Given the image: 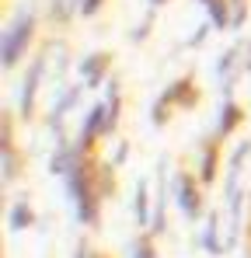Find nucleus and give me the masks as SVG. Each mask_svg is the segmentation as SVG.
Segmentation results:
<instances>
[{"mask_svg":"<svg viewBox=\"0 0 251 258\" xmlns=\"http://www.w3.org/2000/svg\"><path fill=\"white\" fill-rule=\"evenodd\" d=\"M248 258H251V248H248Z\"/></svg>","mask_w":251,"mask_h":258,"instance_id":"nucleus-32","label":"nucleus"},{"mask_svg":"<svg viewBox=\"0 0 251 258\" xmlns=\"http://www.w3.org/2000/svg\"><path fill=\"white\" fill-rule=\"evenodd\" d=\"M42 52H45V59L52 63V74L59 77V74L67 70V63H70V59H67V45H63V42H45Z\"/></svg>","mask_w":251,"mask_h":258,"instance_id":"nucleus-19","label":"nucleus"},{"mask_svg":"<svg viewBox=\"0 0 251 258\" xmlns=\"http://www.w3.org/2000/svg\"><path fill=\"white\" fill-rule=\"evenodd\" d=\"M161 98H167L171 105H174V112L178 108H185V112H192L199 101H203V91L196 87V77L192 74H185V77H178V81H171V84L161 91Z\"/></svg>","mask_w":251,"mask_h":258,"instance_id":"nucleus-9","label":"nucleus"},{"mask_svg":"<svg viewBox=\"0 0 251 258\" xmlns=\"http://www.w3.org/2000/svg\"><path fill=\"white\" fill-rule=\"evenodd\" d=\"M105 129H108V105H105V98H101V101H94V105L84 112V122H81V129H77V150H81V154H94V147H98L101 140H108Z\"/></svg>","mask_w":251,"mask_h":258,"instance_id":"nucleus-5","label":"nucleus"},{"mask_svg":"<svg viewBox=\"0 0 251 258\" xmlns=\"http://www.w3.org/2000/svg\"><path fill=\"white\" fill-rule=\"evenodd\" d=\"M129 258H157V244H154V237L147 230L129 241Z\"/></svg>","mask_w":251,"mask_h":258,"instance_id":"nucleus-18","label":"nucleus"},{"mask_svg":"<svg viewBox=\"0 0 251 258\" xmlns=\"http://www.w3.org/2000/svg\"><path fill=\"white\" fill-rule=\"evenodd\" d=\"M77 70H81V84L87 87V91H98L101 84L112 81V52H108V49L87 52L81 63H77Z\"/></svg>","mask_w":251,"mask_h":258,"instance_id":"nucleus-7","label":"nucleus"},{"mask_svg":"<svg viewBox=\"0 0 251 258\" xmlns=\"http://www.w3.org/2000/svg\"><path fill=\"white\" fill-rule=\"evenodd\" d=\"M0 147H14V112H0Z\"/></svg>","mask_w":251,"mask_h":258,"instance_id":"nucleus-21","label":"nucleus"},{"mask_svg":"<svg viewBox=\"0 0 251 258\" xmlns=\"http://www.w3.org/2000/svg\"><path fill=\"white\" fill-rule=\"evenodd\" d=\"M94 181H98V192H101V199H112L115 192H119V178H115V164L112 161H94Z\"/></svg>","mask_w":251,"mask_h":258,"instance_id":"nucleus-14","label":"nucleus"},{"mask_svg":"<svg viewBox=\"0 0 251 258\" xmlns=\"http://www.w3.org/2000/svg\"><path fill=\"white\" fill-rule=\"evenodd\" d=\"M196 4H206V0H196Z\"/></svg>","mask_w":251,"mask_h":258,"instance_id":"nucleus-30","label":"nucleus"},{"mask_svg":"<svg viewBox=\"0 0 251 258\" xmlns=\"http://www.w3.org/2000/svg\"><path fill=\"white\" fill-rule=\"evenodd\" d=\"M126 157H129V143H126V140H122V143H119V147H115V154H112V164H115V168H119V164H122Z\"/></svg>","mask_w":251,"mask_h":258,"instance_id":"nucleus-27","label":"nucleus"},{"mask_svg":"<svg viewBox=\"0 0 251 258\" xmlns=\"http://www.w3.org/2000/svg\"><path fill=\"white\" fill-rule=\"evenodd\" d=\"M154 14H157V11L150 7V11L143 14V21H140V25H136V28L129 32V39H133L136 45H140V42H147V35H150V25H154Z\"/></svg>","mask_w":251,"mask_h":258,"instance_id":"nucleus-22","label":"nucleus"},{"mask_svg":"<svg viewBox=\"0 0 251 258\" xmlns=\"http://www.w3.org/2000/svg\"><path fill=\"white\" fill-rule=\"evenodd\" d=\"M94 161H98V154H81L77 164L63 174L67 199H70L81 227H98L101 223V192H98V181H94Z\"/></svg>","mask_w":251,"mask_h":258,"instance_id":"nucleus-1","label":"nucleus"},{"mask_svg":"<svg viewBox=\"0 0 251 258\" xmlns=\"http://www.w3.org/2000/svg\"><path fill=\"white\" fill-rule=\"evenodd\" d=\"M244 49H248V56H244V70H248V77H251V39H248V45H244Z\"/></svg>","mask_w":251,"mask_h":258,"instance_id":"nucleus-28","label":"nucleus"},{"mask_svg":"<svg viewBox=\"0 0 251 258\" xmlns=\"http://www.w3.org/2000/svg\"><path fill=\"white\" fill-rule=\"evenodd\" d=\"M147 4H150V7L157 11V7H164V4H171V0H147Z\"/></svg>","mask_w":251,"mask_h":258,"instance_id":"nucleus-29","label":"nucleus"},{"mask_svg":"<svg viewBox=\"0 0 251 258\" xmlns=\"http://www.w3.org/2000/svg\"><path fill=\"white\" fill-rule=\"evenodd\" d=\"M203 248H206L209 255H223L227 251V244L220 241V213L213 210V213H206V230H203Z\"/></svg>","mask_w":251,"mask_h":258,"instance_id":"nucleus-16","label":"nucleus"},{"mask_svg":"<svg viewBox=\"0 0 251 258\" xmlns=\"http://www.w3.org/2000/svg\"><path fill=\"white\" fill-rule=\"evenodd\" d=\"M105 7V0H81V18H94Z\"/></svg>","mask_w":251,"mask_h":258,"instance_id":"nucleus-26","label":"nucleus"},{"mask_svg":"<svg viewBox=\"0 0 251 258\" xmlns=\"http://www.w3.org/2000/svg\"><path fill=\"white\" fill-rule=\"evenodd\" d=\"M203 181H199V174L196 171H174L171 178V199H174V206L181 210L185 220H199L203 216Z\"/></svg>","mask_w":251,"mask_h":258,"instance_id":"nucleus-3","label":"nucleus"},{"mask_svg":"<svg viewBox=\"0 0 251 258\" xmlns=\"http://www.w3.org/2000/svg\"><path fill=\"white\" fill-rule=\"evenodd\" d=\"M248 237H251V227H248Z\"/></svg>","mask_w":251,"mask_h":258,"instance_id":"nucleus-31","label":"nucleus"},{"mask_svg":"<svg viewBox=\"0 0 251 258\" xmlns=\"http://www.w3.org/2000/svg\"><path fill=\"white\" fill-rule=\"evenodd\" d=\"M248 157H251V140H241V147H234V154H230V168H244Z\"/></svg>","mask_w":251,"mask_h":258,"instance_id":"nucleus-23","label":"nucleus"},{"mask_svg":"<svg viewBox=\"0 0 251 258\" xmlns=\"http://www.w3.org/2000/svg\"><path fill=\"white\" fill-rule=\"evenodd\" d=\"M74 258H108V255H101V251H94L87 241H77V248H74Z\"/></svg>","mask_w":251,"mask_h":258,"instance_id":"nucleus-25","label":"nucleus"},{"mask_svg":"<svg viewBox=\"0 0 251 258\" xmlns=\"http://www.w3.org/2000/svg\"><path fill=\"white\" fill-rule=\"evenodd\" d=\"M244 56H248V49H241V45H227L223 52H220V59H216V81H220V91H223V98H230L234 94V87H237V81L248 74L241 63H244Z\"/></svg>","mask_w":251,"mask_h":258,"instance_id":"nucleus-6","label":"nucleus"},{"mask_svg":"<svg viewBox=\"0 0 251 258\" xmlns=\"http://www.w3.org/2000/svg\"><path fill=\"white\" fill-rule=\"evenodd\" d=\"M0 171H4V185H14L21 171H25V161L18 154V147H0Z\"/></svg>","mask_w":251,"mask_h":258,"instance_id":"nucleus-15","label":"nucleus"},{"mask_svg":"<svg viewBox=\"0 0 251 258\" xmlns=\"http://www.w3.org/2000/svg\"><path fill=\"white\" fill-rule=\"evenodd\" d=\"M32 223H35V210L28 206V199H18L11 206V230L18 234V230H28Z\"/></svg>","mask_w":251,"mask_h":258,"instance_id":"nucleus-17","label":"nucleus"},{"mask_svg":"<svg viewBox=\"0 0 251 258\" xmlns=\"http://www.w3.org/2000/svg\"><path fill=\"white\" fill-rule=\"evenodd\" d=\"M206 21L216 32H230L234 28V11H230V0H206Z\"/></svg>","mask_w":251,"mask_h":258,"instance_id":"nucleus-13","label":"nucleus"},{"mask_svg":"<svg viewBox=\"0 0 251 258\" xmlns=\"http://www.w3.org/2000/svg\"><path fill=\"white\" fill-rule=\"evenodd\" d=\"M81 91H84V84H63L56 91V101H52V108H49V133H52L56 140L67 136V133H63V115L81 101Z\"/></svg>","mask_w":251,"mask_h":258,"instance_id":"nucleus-8","label":"nucleus"},{"mask_svg":"<svg viewBox=\"0 0 251 258\" xmlns=\"http://www.w3.org/2000/svg\"><path fill=\"white\" fill-rule=\"evenodd\" d=\"M209 32H216V28H213L209 21H203V25H199V28L192 32V39H189V42H185V45H189V49H199V45L206 42V35H209Z\"/></svg>","mask_w":251,"mask_h":258,"instance_id":"nucleus-24","label":"nucleus"},{"mask_svg":"<svg viewBox=\"0 0 251 258\" xmlns=\"http://www.w3.org/2000/svg\"><path fill=\"white\" fill-rule=\"evenodd\" d=\"M35 32H39L35 11H32V7H21V11L14 14V21L7 25L4 39H0V63H4V70H14V67L25 59V52H28V45L35 39Z\"/></svg>","mask_w":251,"mask_h":258,"instance_id":"nucleus-2","label":"nucleus"},{"mask_svg":"<svg viewBox=\"0 0 251 258\" xmlns=\"http://www.w3.org/2000/svg\"><path fill=\"white\" fill-rule=\"evenodd\" d=\"M49 59H45V52H39L32 63H28V70H25V77H21V91H18V115L25 119V122H32L35 119V101H39V87L45 81V67Z\"/></svg>","mask_w":251,"mask_h":258,"instance_id":"nucleus-4","label":"nucleus"},{"mask_svg":"<svg viewBox=\"0 0 251 258\" xmlns=\"http://www.w3.org/2000/svg\"><path fill=\"white\" fill-rule=\"evenodd\" d=\"M220 136L216 133H209L206 140H203V154H199V168H196V174H199V181L203 185H213L216 181V174H220Z\"/></svg>","mask_w":251,"mask_h":258,"instance_id":"nucleus-10","label":"nucleus"},{"mask_svg":"<svg viewBox=\"0 0 251 258\" xmlns=\"http://www.w3.org/2000/svg\"><path fill=\"white\" fill-rule=\"evenodd\" d=\"M171 112H174V105H171V101H167V98H161V94H157V101H154V105H150V126H167V122H171Z\"/></svg>","mask_w":251,"mask_h":258,"instance_id":"nucleus-20","label":"nucleus"},{"mask_svg":"<svg viewBox=\"0 0 251 258\" xmlns=\"http://www.w3.org/2000/svg\"><path fill=\"white\" fill-rule=\"evenodd\" d=\"M241 122H244V108H241L234 98H223V105H220V112H216V126H213V133H216L220 140H230V136L241 129Z\"/></svg>","mask_w":251,"mask_h":258,"instance_id":"nucleus-11","label":"nucleus"},{"mask_svg":"<svg viewBox=\"0 0 251 258\" xmlns=\"http://www.w3.org/2000/svg\"><path fill=\"white\" fill-rule=\"evenodd\" d=\"M150 216H154L150 181H147V178H140V181H136V188H133V220H136V227H140V230H147V227H150Z\"/></svg>","mask_w":251,"mask_h":258,"instance_id":"nucleus-12","label":"nucleus"}]
</instances>
